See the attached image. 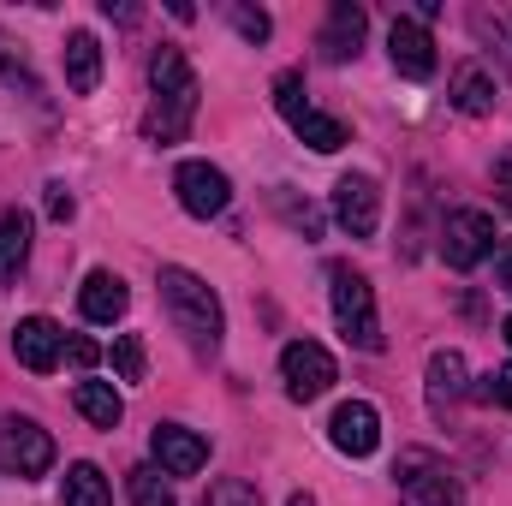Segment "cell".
<instances>
[{
	"label": "cell",
	"mask_w": 512,
	"mask_h": 506,
	"mask_svg": "<svg viewBox=\"0 0 512 506\" xmlns=\"http://www.w3.org/2000/svg\"><path fill=\"white\" fill-rule=\"evenodd\" d=\"M155 286H161L167 316H173V322H179V334L191 340V352H215V346H221V334H227V316H221V298L209 292V280H197L191 268L167 262Z\"/></svg>",
	"instance_id": "6da1fadb"
},
{
	"label": "cell",
	"mask_w": 512,
	"mask_h": 506,
	"mask_svg": "<svg viewBox=\"0 0 512 506\" xmlns=\"http://www.w3.org/2000/svg\"><path fill=\"white\" fill-rule=\"evenodd\" d=\"M149 90H155V102H149V137L155 143H179L191 131V120H197V72H191V60L179 48H161L149 60Z\"/></svg>",
	"instance_id": "7a4b0ae2"
},
{
	"label": "cell",
	"mask_w": 512,
	"mask_h": 506,
	"mask_svg": "<svg viewBox=\"0 0 512 506\" xmlns=\"http://www.w3.org/2000/svg\"><path fill=\"white\" fill-rule=\"evenodd\" d=\"M328 298H334V322L358 352H382V316H376V292L352 262L328 268Z\"/></svg>",
	"instance_id": "3957f363"
},
{
	"label": "cell",
	"mask_w": 512,
	"mask_h": 506,
	"mask_svg": "<svg viewBox=\"0 0 512 506\" xmlns=\"http://www.w3.org/2000/svg\"><path fill=\"white\" fill-rule=\"evenodd\" d=\"M393 477H399V506H465L459 477L435 453H405L393 465Z\"/></svg>",
	"instance_id": "277c9868"
},
{
	"label": "cell",
	"mask_w": 512,
	"mask_h": 506,
	"mask_svg": "<svg viewBox=\"0 0 512 506\" xmlns=\"http://www.w3.org/2000/svg\"><path fill=\"white\" fill-rule=\"evenodd\" d=\"M48 465H54V435L36 417H0V471L30 483Z\"/></svg>",
	"instance_id": "5b68a950"
},
{
	"label": "cell",
	"mask_w": 512,
	"mask_h": 506,
	"mask_svg": "<svg viewBox=\"0 0 512 506\" xmlns=\"http://www.w3.org/2000/svg\"><path fill=\"white\" fill-rule=\"evenodd\" d=\"M280 381H286V399L310 405V399H322V393L340 381V370H334L328 346H316V340H292V346L280 352Z\"/></svg>",
	"instance_id": "8992f818"
},
{
	"label": "cell",
	"mask_w": 512,
	"mask_h": 506,
	"mask_svg": "<svg viewBox=\"0 0 512 506\" xmlns=\"http://www.w3.org/2000/svg\"><path fill=\"white\" fill-rule=\"evenodd\" d=\"M495 251V221L483 215V209H453L447 215V227H441V256H447V268H477L483 256Z\"/></svg>",
	"instance_id": "52a82bcc"
},
{
	"label": "cell",
	"mask_w": 512,
	"mask_h": 506,
	"mask_svg": "<svg viewBox=\"0 0 512 506\" xmlns=\"http://www.w3.org/2000/svg\"><path fill=\"white\" fill-rule=\"evenodd\" d=\"M173 191H179V209L197 215V221H209V215H221L233 203V185H227V173L215 161H185L173 173Z\"/></svg>",
	"instance_id": "ba28073f"
},
{
	"label": "cell",
	"mask_w": 512,
	"mask_h": 506,
	"mask_svg": "<svg viewBox=\"0 0 512 506\" xmlns=\"http://www.w3.org/2000/svg\"><path fill=\"white\" fill-rule=\"evenodd\" d=\"M334 221L352 239H376V227H382V185L370 173H346L334 185Z\"/></svg>",
	"instance_id": "9c48e42d"
},
{
	"label": "cell",
	"mask_w": 512,
	"mask_h": 506,
	"mask_svg": "<svg viewBox=\"0 0 512 506\" xmlns=\"http://www.w3.org/2000/svg\"><path fill=\"white\" fill-rule=\"evenodd\" d=\"M328 441H334L346 459H370V453L382 447V411H376L370 399H346V405L334 411V423H328Z\"/></svg>",
	"instance_id": "30bf717a"
},
{
	"label": "cell",
	"mask_w": 512,
	"mask_h": 506,
	"mask_svg": "<svg viewBox=\"0 0 512 506\" xmlns=\"http://www.w3.org/2000/svg\"><path fill=\"white\" fill-rule=\"evenodd\" d=\"M149 453L161 459L167 477H197V471L209 465V441H203L197 429H185V423H155Z\"/></svg>",
	"instance_id": "8fae6325"
},
{
	"label": "cell",
	"mask_w": 512,
	"mask_h": 506,
	"mask_svg": "<svg viewBox=\"0 0 512 506\" xmlns=\"http://www.w3.org/2000/svg\"><path fill=\"white\" fill-rule=\"evenodd\" d=\"M387 60H393V72H405V78H429V72H435V42H429V30H423L417 18H393V30H387Z\"/></svg>",
	"instance_id": "7c38bea8"
},
{
	"label": "cell",
	"mask_w": 512,
	"mask_h": 506,
	"mask_svg": "<svg viewBox=\"0 0 512 506\" xmlns=\"http://www.w3.org/2000/svg\"><path fill=\"white\" fill-rule=\"evenodd\" d=\"M60 328L48 322V316H24L18 328H12V358L24 364V370H36V376H48L54 364H60Z\"/></svg>",
	"instance_id": "4fadbf2b"
},
{
	"label": "cell",
	"mask_w": 512,
	"mask_h": 506,
	"mask_svg": "<svg viewBox=\"0 0 512 506\" xmlns=\"http://www.w3.org/2000/svg\"><path fill=\"white\" fill-rule=\"evenodd\" d=\"M364 6H352V0H334L328 6V24H322V60H358V48H364Z\"/></svg>",
	"instance_id": "5bb4252c"
},
{
	"label": "cell",
	"mask_w": 512,
	"mask_h": 506,
	"mask_svg": "<svg viewBox=\"0 0 512 506\" xmlns=\"http://www.w3.org/2000/svg\"><path fill=\"white\" fill-rule=\"evenodd\" d=\"M126 304H131V292H126L120 274H108V268H90V274H84V292H78L84 322H120Z\"/></svg>",
	"instance_id": "9a60e30c"
},
{
	"label": "cell",
	"mask_w": 512,
	"mask_h": 506,
	"mask_svg": "<svg viewBox=\"0 0 512 506\" xmlns=\"http://www.w3.org/2000/svg\"><path fill=\"white\" fill-rule=\"evenodd\" d=\"M459 399H465V358L453 346H441V352H429V411L447 423Z\"/></svg>",
	"instance_id": "2e32d148"
},
{
	"label": "cell",
	"mask_w": 512,
	"mask_h": 506,
	"mask_svg": "<svg viewBox=\"0 0 512 506\" xmlns=\"http://www.w3.org/2000/svg\"><path fill=\"white\" fill-rule=\"evenodd\" d=\"M66 84H72L78 96H90V90L102 84V42H96L90 30H72V36H66Z\"/></svg>",
	"instance_id": "e0dca14e"
},
{
	"label": "cell",
	"mask_w": 512,
	"mask_h": 506,
	"mask_svg": "<svg viewBox=\"0 0 512 506\" xmlns=\"http://www.w3.org/2000/svg\"><path fill=\"white\" fill-rule=\"evenodd\" d=\"M286 126L298 131V137H304V143H310L316 155H334V149H346V143H352V137H346V126H340V120H328V114H316L310 102H298V108L286 114Z\"/></svg>",
	"instance_id": "ac0fdd59"
},
{
	"label": "cell",
	"mask_w": 512,
	"mask_h": 506,
	"mask_svg": "<svg viewBox=\"0 0 512 506\" xmlns=\"http://www.w3.org/2000/svg\"><path fill=\"white\" fill-rule=\"evenodd\" d=\"M72 405H78L84 423H96V429H120V417H126V399H120L108 381H78V387H72Z\"/></svg>",
	"instance_id": "d6986e66"
},
{
	"label": "cell",
	"mask_w": 512,
	"mask_h": 506,
	"mask_svg": "<svg viewBox=\"0 0 512 506\" xmlns=\"http://www.w3.org/2000/svg\"><path fill=\"white\" fill-rule=\"evenodd\" d=\"M453 108L471 114V120L495 114V78H489L483 66H459V72H453Z\"/></svg>",
	"instance_id": "ffe728a7"
},
{
	"label": "cell",
	"mask_w": 512,
	"mask_h": 506,
	"mask_svg": "<svg viewBox=\"0 0 512 506\" xmlns=\"http://www.w3.org/2000/svg\"><path fill=\"white\" fill-rule=\"evenodd\" d=\"M30 256V215L18 209H0V280H12Z\"/></svg>",
	"instance_id": "44dd1931"
},
{
	"label": "cell",
	"mask_w": 512,
	"mask_h": 506,
	"mask_svg": "<svg viewBox=\"0 0 512 506\" xmlns=\"http://www.w3.org/2000/svg\"><path fill=\"white\" fill-rule=\"evenodd\" d=\"M60 495H66V506H114V495H108V477H102L96 465H72Z\"/></svg>",
	"instance_id": "7402d4cb"
},
{
	"label": "cell",
	"mask_w": 512,
	"mask_h": 506,
	"mask_svg": "<svg viewBox=\"0 0 512 506\" xmlns=\"http://www.w3.org/2000/svg\"><path fill=\"white\" fill-rule=\"evenodd\" d=\"M126 489H131V506H173V489L161 483V471H149V465H137L126 477Z\"/></svg>",
	"instance_id": "603a6c76"
},
{
	"label": "cell",
	"mask_w": 512,
	"mask_h": 506,
	"mask_svg": "<svg viewBox=\"0 0 512 506\" xmlns=\"http://www.w3.org/2000/svg\"><path fill=\"white\" fill-rule=\"evenodd\" d=\"M114 370H120V381H143V340L137 334L114 340Z\"/></svg>",
	"instance_id": "cb8c5ba5"
},
{
	"label": "cell",
	"mask_w": 512,
	"mask_h": 506,
	"mask_svg": "<svg viewBox=\"0 0 512 506\" xmlns=\"http://www.w3.org/2000/svg\"><path fill=\"white\" fill-rule=\"evenodd\" d=\"M233 24H239V36H245V42H268V30H274L262 6H233Z\"/></svg>",
	"instance_id": "d4e9b609"
},
{
	"label": "cell",
	"mask_w": 512,
	"mask_h": 506,
	"mask_svg": "<svg viewBox=\"0 0 512 506\" xmlns=\"http://www.w3.org/2000/svg\"><path fill=\"white\" fill-rule=\"evenodd\" d=\"M274 203H280V215H286V221H292V227H304V233H310V239H316V227H322V215H316V209H310V203H292V197H286V191H274Z\"/></svg>",
	"instance_id": "484cf974"
},
{
	"label": "cell",
	"mask_w": 512,
	"mask_h": 506,
	"mask_svg": "<svg viewBox=\"0 0 512 506\" xmlns=\"http://www.w3.org/2000/svg\"><path fill=\"white\" fill-rule=\"evenodd\" d=\"M477 393H483V399H501V405H507V411H512V364H507V370H495V376L483 381Z\"/></svg>",
	"instance_id": "4316f807"
},
{
	"label": "cell",
	"mask_w": 512,
	"mask_h": 506,
	"mask_svg": "<svg viewBox=\"0 0 512 506\" xmlns=\"http://www.w3.org/2000/svg\"><path fill=\"white\" fill-rule=\"evenodd\" d=\"M215 506H262V501H256L245 483H221V489H215Z\"/></svg>",
	"instance_id": "83f0119b"
},
{
	"label": "cell",
	"mask_w": 512,
	"mask_h": 506,
	"mask_svg": "<svg viewBox=\"0 0 512 506\" xmlns=\"http://www.w3.org/2000/svg\"><path fill=\"white\" fill-rule=\"evenodd\" d=\"M48 215L54 221H72V191L66 185H48Z\"/></svg>",
	"instance_id": "f1b7e54d"
},
{
	"label": "cell",
	"mask_w": 512,
	"mask_h": 506,
	"mask_svg": "<svg viewBox=\"0 0 512 506\" xmlns=\"http://www.w3.org/2000/svg\"><path fill=\"white\" fill-rule=\"evenodd\" d=\"M495 191H501V203L512 209V155H501V161H495Z\"/></svg>",
	"instance_id": "f546056e"
},
{
	"label": "cell",
	"mask_w": 512,
	"mask_h": 506,
	"mask_svg": "<svg viewBox=\"0 0 512 506\" xmlns=\"http://www.w3.org/2000/svg\"><path fill=\"white\" fill-rule=\"evenodd\" d=\"M66 352H72V364H96V358H102V352H96V340H72Z\"/></svg>",
	"instance_id": "4dcf8cb0"
},
{
	"label": "cell",
	"mask_w": 512,
	"mask_h": 506,
	"mask_svg": "<svg viewBox=\"0 0 512 506\" xmlns=\"http://www.w3.org/2000/svg\"><path fill=\"white\" fill-rule=\"evenodd\" d=\"M495 274H501V292H512V245L501 251V268H495Z\"/></svg>",
	"instance_id": "1f68e13d"
},
{
	"label": "cell",
	"mask_w": 512,
	"mask_h": 506,
	"mask_svg": "<svg viewBox=\"0 0 512 506\" xmlns=\"http://www.w3.org/2000/svg\"><path fill=\"white\" fill-rule=\"evenodd\" d=\"M286 506H316V501H310V495H292V501H286Z\"/></svg>",
	"instance_id": "d6a6232c"
},
{
	"label": "cell",
	"mask_w": 512,
	"mask_h": 506,
	"mask_svg": "<svg viewBox=\"0 0 512 506\" xmlns=\"http://www.w3.org/2000/svg\"><path fill=\"white\" fill-rule=\"evenodd\" d=\"M501 334H507V346H512V316H507V322H501Z\"/></svg>",
	"instance_id": "836d02e7"
}]
</instances>
